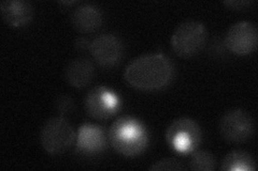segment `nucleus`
Instances as JSON below:
<instances>
[{"mask_svg": "<svg viewBox=\"0 0 258 171\" xmlns=\"http://www.w3.org/2000/svg\"><path fill=\"white\" fill-rule=\"evenodd\" d=\"M71 22L74 27L83 34H90L98 30L103 22L102 14L99 9L92 5H83L71 15Z\"/></svg>", "mask_w": 258, "mask_h": 171, "instance_id": "12", "label": "nucleus"}, {"mask_svg": "<svg viewBox=\"0 0 258 171\" xmlns=\"http://www.w3.org/2000/svg\"><path fill=\"white\" fill-rule=\"evenodd\" d=\"M118 101L106 87L92 89L85 97V108L88 115L98 120H106L116 112Z\"/></svg>", "mask_w": 258, "mask_h": 171, "instance_id": "8", "label": "nucleus"}, {"mask_svg": "<svg viewBox=\"0 0 258 171\" xmlns=\"http://www.w3.org/2000/svg\"><path fill=\"white\" fill-rule=\"evenodd\" d=\"M76 131L69 122L61 117L48 119L40 131L42 148L51 155L66 152L74 144Z\"/></svg>", "mask_w": 258, "mask_h": 171, "instance_id": "4", "label": "nucleus"}, {"mask_svg": "<svg viewBox=\"0 0 258 171\" xmlns=\"http://www.w3.org/2000/svg\"><path fill=\"white\" fill-rule=\"evenodd\" d=\"M201 129L195 121L183 117L174 120L166 132V139L174 150L188 153L194 152L201 142Z\"/></svg>", "mask_w": 258, "mask_h": 171, "instance_id": "5", "label": "nucleus"}, {"mask_svg": "<svg viewBox=\"0 0 258 171\" xmlns=\"http://www.w3.org/2000/svg\"><path fill=\"white\" fill-rule=\"evenodd\" d=\"M55 109L60 116H64L74 110V100L68 95H60L55 102Z\"/></svg>", "mask_w": 258, "mask_h": 171, "instance_id": "17", "label": "nucleus"}, {"mask_svg": "<svg viewBox=\"0 0 258 171\" xmlns=\"http://www.w3.org/2000/svg\"><path fill=\"white\" fill-rule=\"evenodd\" d=\"M174 76V66L163 54H148L128 64L124 78L128 85L142 91H156L166 88Z\"/></svg>", "mask_w": 258, "mask_h": 171, "instance_id": "1", "label": "nucleus"}, {"mask_svg": "<svg viewBox=\"0 0 258 171\" xmlns=\"http://www.w3.org/2000/svg\"><path fill=\"white\" fill-rule=\"evenodd\" d=\"M208 40V31L204 24L187 21L180 24L171 37L173 52L182 58H189L200 53Z\"/></svg>", "mask_w": 258, "mask_h": 171, "instance_id": "3", "label": "nucleus"}, {"mask_svg": "<svg viewBox=\"0 0 258 171\" xmlns=\"http://www.w3.org/2000/svg\"><path fill=\"white\" fill-rule=\"evenodd\" d=\"M258 41L257 29L248 22L233 24L226 32L225 45L236 55H248L256 50Z\"/></svg>", "mask_w": 258, "mask_h": 171, "instance_id": "7", "label": "nucleus"}, {"mask_svg": "<svg viewBox=\"0 0 258 171\" xmlns=\"http://www.w3.org/2000/svg\"><path fill=\"white\" fill-rule=\"evenodd\" d=\"M253 4H254L253 2H244V0H242V2H225L224 3L225 6H227L229 8H232V9H236V10L244 9L245 7L251 6Z\"/></svg>", "mask_w": 258, "mask_h": 171, "instance_id": "18", "label": "nucleus"}, {"mask_svg": "<svg viewBox=\"0 0 258 171\" xmlns=\"http://www.w3.org/2000/svg\"><path fill=\"white\" fill-rule=\"evenodd\" d=\"M90 45H91V43L88 44V41L84 38H79L77 40V46L79 48H90Z\"/></svg>", "mask_w": 258, "mask_h": 171, "instance_id": "19", "label": "nucleus"}, {"mask_svg": "<svg viewBox=\"0 0 258 171\" xmlns=\"http://www.w3.org/2000/svg\"><path fill=\"white\" fill-rule=\"evenodd\" d=\"M189 169L212 171L215 169V157L208 151H196L190 157Z\"/></svg>", "mask_w": 258, "mask_h": 171, "instance_id": "15", "label": "nucleus"}, {"mask_svg": "<svg viewBox=\"0 0 258 171\" xmlns=\"http://www.w3.org/2000/svg\"><path fill=\"white\" fill-rule=\"evenodd\" d=\"M90 52L95 61L100 66L112 67L122 58L123 45L114 35H101L92 41Z\"/></svg>", "mask_w": 258, "mask_h": 171, "instance_id": "9", "label": "nucleus"}, {"mask_svg": "<svg viewBox=\"0 0 258 171\" xmlns=\"http://www.w3.org/2000/svg\"><path fill=\"white\" fill-rule=\"evenodd\" d=\"M0 12L8 25L11 27H23L31 21L34 16V8L29 2L7 0L0 5Z\"/></svg>", "mask_w": 258, "mask_h": 171, "instance_id": "10", "label": "nucleus"}, {"mask_svg": "<svg viewBox=\"0 0 258 171\" xmlns=\"http://www.w3.org/2000/svg\"><path fill=\"white\" fill-rule=\"evenodd\" d=\"M95 76V67L87 58H77L71 60L64 70V78L74 88L82 89L92 83Z\"/></svg>", "mask_w": 258, "mask_h": 171, "instance_id": "11", "label": "nucleus"}, {"mask_svg": "<svg viewBox=\"0 0 258 171\" xmlns=\"http://www.w3.org/2000/svg\"><path fill=\"white\" fill-rule=\"evenodd\" d=\"M221 169L224 171H254L256 164L248 152L235 150L224 157Z\"/></svg>", "mask_w": 258, "mask_h": 171, "instance_id": "14", "label": "nucleus"}, {"mask_svg": "<svg viewBox=\"0 0 258 171\" xmlns=\"http://www.w3.org/2000/svg\"><path fill=\"white\" fill-rule=\"evenodd\" d=\"M220 132L224 139L229 142H245L254 134L253 119L242 109L229 110L220 121Z\"/></svg>", "mask_w": 258, "mask_h": 171, "instance_id": "6", "label": "nucleus"}, {"mask_svg": "<svg viewBox=\"0 0 258 171\" xmlns=\"http://www.w3.org/2000/svg\"><path fill=\"white\" fill-rule=\"evenodd\" d=\"M187 168L185 167L180 160L176 158H164L160 159L156 162H154L151 167L150 170H156V171H163V170H169V171H180V170H186Z\"/></svg>", "mask_w": 258, "mask_h": 171, "instance_id": "16", "label": "nucleus"}, {"mask_svg": "<svg viewBox=\"0 0 258 171\" xmlns=\"http://www.w3.org/2000/svg\"><path fill=\"white\" fill-rule=\"evenodd\" d=\"M109 139L119 154L134 157L141 154L148 145L149 137L140 121L123 116L113 122L109 131Z\"/></svg>", "mask_w": 258, "mask_h": 171, "instance_id": "2", "label": "nucleus"}, {"mask_svg": "<svg viewBox=\"0 0 258 171\" xmlns=\"http://www.w3.org/2000/svg\"><path fill=\"white\" fill-rule=\"evenodd\" d=\"M107 145L103 129L94 124H84L80 127L78 134V146L85 152H100Z\"/></svg>", "mask_w": 258, "mask_h": 171, "instance_id": "13", "label": "nucleus"}]
</instances>
